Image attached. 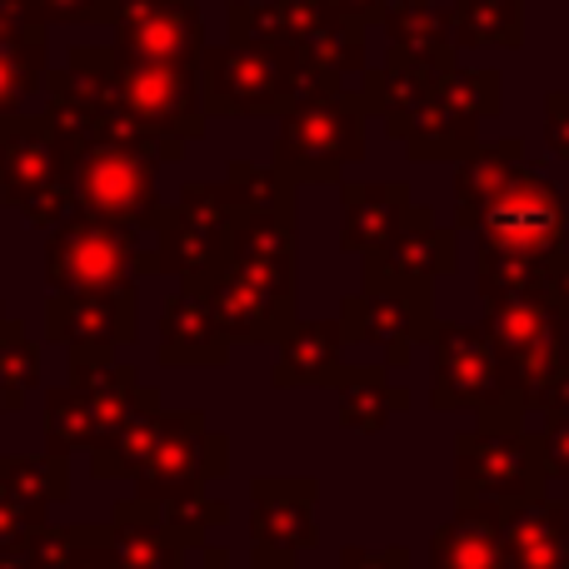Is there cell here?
Returning <instances> with one entry per match:
<instances>
[{
	"mask_svg": "<svg viewBox=\"0 0 569 569\" xmlns=\"http://www.w3.org/2000/svg\"><path fill=\"white\" fill-rule=\"evenodd\" d=\"M530 405L510 400L480 415L475 430L455 440V500H480L495 510H520L550 495L540 435L525 430Z\"/></svg>",
	"mask_w": 569,
	"mask_h": 569,
	"instance_id": "cell-1",
	"label": "cell"
},
{
	"mask_svg": "<svg viewBox=\"0 0 569 569\" xmlns=\"http://www.w3.org/2000/svg\"><path fill=\"white\" fill-rule=\"evenodd\" d=\"M110 100L156 140L160 160H180L186 140L206 130V100L190 66H166V60H136L110 56Z\"/></svg>",
	"mask_w": 569,
	"mask_h": 569,
	"instance_id": "cell-2",
	"label": "cell"
},
{
	"mask_svg": "<svg viewBox=\"0 0 569 569\" xmlns=\"http://www.w3.org/2000/svg\"><path fill=\"white\" fill-rule=\"evenodd\" d=\"M140 266L136 230L110 226L96 216H66L50 230L46 246V280L56 295H106V290H130Z\"/></svg>",
	"mask_w": 569,
	"mask_h": 569,
	"instance_id": "cell-3",
	"label": "cell"
},
{
	"mask_svg": "<svg viewBox=\"0 0 569 569\" xmlns=\"http://www.w3.org/2000/svg\"><path fill=\"white\" fill-rule=\"evenodd\" d=\"M0 200L50 230L70 216L66 156L46 120H26L20 110L0 116Z\"/></svg>",
	"mask_w": 569,
	"mask_h": 569,
	"instance_id": "cell-4",
	"label": "cell"
},
{
	"mask_svg": "<svg viewBox=\"0 0 569 569\" xmlns=\"http://www.w3.org/2000/svg\"><path fill=\"white\" fill-rule=\"evenodd\" d=\"M470 230H480L485 250L500 256H525V260H550L565 250V230H569V200L560 186L540 176V170L520 166L515 180L480 210Z\"/></svg>",
	"mask_w": 569,
	"mask_h": 569,
	"instance_id": "cell-5",
	"label": "cell"
},
{
	"mask_svg": "<svg viewBox=\"0 0 569 569\" xmlns=\"http://www.w3.org/2000/svg\"><path fill=\"white\" fill-rule=\"evenodd\" d=\"M525 400L510 380L500 345L490 330L480 325H445L435 330V390L430 405L435 410H495V405Z\"/></svg>",
	"mask_w": 569,
	"mask_h": 569,
	"instance_id": "cell-6",
	"label": "cell"
},
{
	"mask_svg": "<svg viewBox=\"0 0 569 569\" xmlns=\"http://www.w3.org/2000/svg\"><path fill=\"white\" fill-rule=\"evenodd\" d=\"M365 106L330 96L295 106L276 140V170L284 180H335L345 160L365 150Z\"/></svg>",
	"mask_w": 569,
	"mask_h": 569,
	"instance_id": "cell-7",
	"label": "cell"
},
{
	"mask_svg": "<svg viewBox=\"0 0 569 569\" xmlns=\"http://www.w3.org/2000/svg\"><path fill=\"white\" fill-rule=\"evenodd\" d=\"M226 470H230V440L226 435L210 430L196 410H176V415H166V430H160L146 470L136 475V495H146V500L200 495Z\"/></svg>",
	"mask_w": 569,
	"mask_h": 569,
	"instance_id": "cell-8",
	"label": "cell"
},
{
	"mask_svg": "<svg viewBox=\"0 0 569 569\" xmlns=\"http://www.w3.org/2000/svg\"><path fill=\"white\" fill-rule=\"evenodd\" d=\"M430 290H400V284H365L360 295L340 305V335L350 345L385 350V370L410 365L415 340H435Z\"/></svg>",
	"mask_w": 569,
	"mask_h": 569,
	"instance_id": "cell-9",
	"label": "cell"
},
{
	"mask_svg": "<svg viewBox=\"0 0 569 569\" xmlns=\"http://www.w3.org/2000/svg\"><path fill=\"white\" fill-rule=\"evenodd\" d=\"M490 335L500 345L510 380L520 395L550 385L569 370V335L565 315L550 300H500L490 305Z\"/></svg>",
	"mask_w": 569,
	"mask_h": 569,
	"instance_id": "cell-10",
	"label": "cell"
},
{
	"mask_svg": "<svg viewBox=\"0 0 569 569\" xmlns=\"http://www.w3.org/2000/svg\"><path fill=\"white\" fill-rule=\"evenodd\" d=\"M315 480H250V569H290L315 545Z\"/></svg>",
	"mask_w": 569,
	"mask_h": 569,
	"instance_id": "cell-11",
	"label": "cell"
},
{
	"mask_svg": "<svg viewBox=\"0 0 569 569\" xmlns=\"http://www.w3.org/2000/svg\"><path fill=\"white\" fill-rule=\"evenodd\" d=\"M110 20H116L120 56L166 60V66H190V70L206 56L196 0H120Z\"/></svg>",
	"mask_w": 569,
	"mask_h": 569,
	"instance_id": "cell-12",
	"label": "cell"
},
{
	"mask_svg": "<svg viewBox=\"0 0 569 569\" xmlns=\"http://www.w3.org/2000/svg\"><path fill=\"white\" fill-rule=\"evenodd\" d=\"M455 266V236L435 226L430 210H410L400 236L385 250L365 256V284H400V290H430L435 276Z\"/></svg>",
	"mask_w": 569,
	"mask_h": 569,
	"instance_id": "cell-13",
	"label": "cell"
},
{
	"mask_svg": "<svg viewBox=\"0 0 569 569\" xmlns=\"http://www.w3.org/2000/svg\"><path fill=\"white\" fill-rule=\"evenodd\" d=\"M46 335L66 350H116L136 340V290L56 295L46 310Z\"/></svg>",
	"mask_w": 569,
	"mask_h": 569,
	"instance_id": "cell-14",
	"label": "cell"
},
{
	"mask_svg": "<svg viewBox=\"0 0 569 569\" xmlns=\"http://www.w3.org/2000/svg\"><path fill=\"white\" fill-rule=\"evenodd\" d=\"M270 16L280 20L284 40H290V46L300 50L310 66L345 76V70H355L365 60L360 26H355V20H345L330 0H276V6H270Z\"/></svg>",
	"mask_w": 569,
	"mask_h": 569,
	"instance_id": "cell-15",
	"label": "cell"
},
{
	"mask_svg": "<svg viewBox=\"0 0 569 569\" xmlns=\"http://www.w3.org/2000/svg\"><path fill=\"white\" fill-rule=\"evenodd\" d=\"M110 555H116V569H190V545L160 520V500H146V495L116 505Z\"/></svg>",
	"mask_w": 569,
	"mask_h": 569,
	"instance_id": "cell-16",
	"label": "cell"
},
{
	"mask_svg": "<svg viewBox=\"0 0 569 569\" xmlns=\"http://www.w3.org/2000/svg\"><path fill=\"white\" fill-rule=\"evenodd\" d=\"M430 569H510L505 510L480 500H455V515L430 540Z\"/></svg>",
	"mask_w": 569,
	"mask_h": 569,
	"instance_id": "cell-17",
	"label": "cell"
},
{
	"mask_svg": "<svg viewBox=\"0 0 569 569\" xmlns=\"http://www.w3.org/2000/svg\"><path fill=\"white\" fill-rule=\"evenodd\" d=\"M505 555L510 569H569V505L545 495L505 510Z\"/></svg>",
	"mask_w": 569,
	"mask_h": 569,
	"instance_id": "cell-18",
	"label": "cell"
},
{
	"mask_svg": "<svg viewBox=\"0 0 569 569\" xmlns=\"http://www.w3.org/2000/svg\"><path fill=\"white\" fill-rule=\"evenodd\" d=\"M230 340L206 295L180 290L160 315V365H226Z\"/></svg>",
	"mask_w": 569,
	"mask_h": 569,
	"instance_id": "cell-19",
	"label": "cell"
},
{
	"mask_svg": "<svg viewBox=\"0 0 569 569\" xmlns=\"http://www.w3.org/2000/svg\"><path fill=\"white\" fill-rule=\"evenodd\" d=\"M160 430H166V410H160V395L150 385H140L130 415L120 420V430H110L100 445H90V475L96 480H136L146 470L150 450H156Z\"/></svg>",
	"mask_w": 569,
	"mask_h": 569,
	"instance_id": "cell-20",
	"label": "cell"
},
{
	"mask_svg": "<svg viewBox=\"0 0 569 569\" xmlns=\"http://www.w3.org/2000/svg\"><path fill=\"white\" fill-rule=\"evenodd\" d=\"M340 320L325 325V320H300L290 325V335H284L280 345V360H276V385L280 390H300V385H335L340 390L345 370L350 365L340 360Z\"/></svg>",
	"mask_w": 569,
	"mask_h": 569,
	"instance_id": "cell-21",
	"label": "cell"
},
{
	"mask_svg": "<svg viewBox=\"0 0 569 569\" xmlns=\"http://www.w3.org/2000/svg\"><path fill=\"white\" fill-rule=\"evenodd\" d=\"M410 220V190L405 186H345V250L375 256Z\"/></svg>",
	"mask_w": 569,
	"mask_h": 569,
	"instance_id": "cell-22",
	"label": "cell"
},
{
	"mask_svg": "<svg viewBox=\"0 0 569 569\" xmlns=\"http://www.w3.org/2000/svg\"><path fill=\"white\" fill-rule=\"evenodd\" d=\"M410 405V390L390 380L385 365H350L340 380V420L350 430H380Z\"/></svg>",
	"mask_w": 569,
	"mask_h": 569,
	"instance_id": "cell-23",
	"label": "cell"
},
{
	"mask_svg": "<svg viewBox=\"0 0 569 569\" xmlns=\"http://www.w3.org/2000/svg\"><path fill=\"white\" fill-rule=\"evenodd\" d=\"M0 490L40 525L46 520V505H60L70 490L66 450L50 445V455H16V460H0Z\"/></svg>",
	"mask_w": 569,
	"mask_h": 569,
	"instance_id": "cell-24",
	"label": "cell"
},
{
	"mask_svg": "<svg viewBox=\"0 0 569 569\" xmlns=\"http://www.w3.org/2000/svg\"><path fill=\"white\" fill-rule=\"evenodd\" d=\"M395 30V60H410V66H425L435 76L450 70V26L435 10V0H405L400 10L390 16Z\"/></svg>",
	"mask_w": 569,
	"mask_h": 569,
	"instance_id": "cell-25",
	"label": "cell"
},
{
	"mask_svg": "<svg viewBox=\"0 0 569 569\" xmlns=\"http://www.w3.org/2000/svg\"><path fill=\"white\" fill-rule=\"evenodd\" d=\"M46 86V40L36 30H0V116H16L30 90Z\"/></svg>",
	"mask_w": 569,
	"mask_h": 569,
	"instance_id": "cell-26",
	"label": "cell"
},
{
	"mask_svg": "<svg viewBox=\"0 0 569 569\" xmlns=\"http://www.w3.org/2000/svg\"><path fill=\"white\" fill-rule=\"evenodd\" d=\"M450 30L465 46H515L520 40V0H455Z\"/></svg>",
	"mask_w": 569,
	"mask_h": 569,
	"instance_id": "cell-27",
	"label": "cell"
},
{
	"mask_svg": "<svg viewBox=\"0 0 569 569\" xmlns=\"http://www.w3.org/2000/svg\"><path fill=\"white\" fill-rule=\"evenodd\" d=\"M36 385H40L36 340L26 335V325L20 320H6L0 325V405H6V410H20Z\"/></svg>",
	"mask_w": 569,
	"mask_h": 569,
	"instance_id": "cell-28",
	"label": "cell"
},
{
	"mask_svg": "<svg viewBox=\"0 0 569 569\" xmlns=\"http://www.w3.org/2000/svg\"><path fill=\"white\" fill-rule=\"evenodd\" d=\"M160 520L180 535L186 545H200L210 530H226L230 525V505L216 495H176V500H160Z\"/></svg>",
	"mask_w": 569,
	"mask_h": 569,
	"instance_id": "cell-29",
	"label": "cell"
},
{
	"mask_svg": "<svg viewBox=\"0 0 569 569\" xmlns=\"http://www.w3.org/2000/svg\"><path fill=\"white\" fill-rule=\"evenodd\" d=\"M46 425H50V445L56 450H80V445H96V425H90V410L80 400V390L60 385V390L46 395Z\"/></svg>",
	"mask_w": 569,
	"mask_h": 569,
	"instance_id": "cell-30",
	"label": "cell"
},
{
	"mask_svg": "<svg viewBox=\"0 0 569 569\" xmlns=\"http://www.w3.org/2000/svg\"><path fill=\"white\" fill-rule=\"evenodd\" d=\"M540 450H545V470H550V485H560L565 495L555 500L569 505V415H550L540 430Z\"/></svg>",
	"mask_w": 569,
	"mask_h": 569,
	"instance_id": "cell-31",
	"label": "cell"
},
{
	"mask_svg": "<svg viewBox=\"0 0 569 569\" xmlns=\"http://www.w3.org/2000/svg\"><path fill=\"white\" fill-rule=\"evenodd\" d=\"M40 20H110L120 0H30Z\"/></svg>",
	"mask_w": 569,
	"mask_h": 569,
	"instance_id": "cell-32",
	"label": "cell"
},
{
	"mask_svg": "<svg viewBox=\"0 0 569 569\" xmlns=\"http://www.w3.org/2000/svg\"><path fill=\"white\" fill-rule=\"evenodd\" d=\"M340 569H410V555H405V545H385V550H360V545H350V550L340 555Z\"/></svg>",
	"mask_w": 569,
	"mask_h": 569,
	"instance_id": "cell-33",
	"label": "cell"
},
{
	"mask_svg": "<svg viewBox=\"0 0 569 569\" xmlns=\"http://www.w3.org/2000/svg\"><path fill=\"white\" fill-rule=\"evenodd\" d=\"M525 405H530V410H540V415H569V370L555 375V380L540 385V390H530V395H525Z\"/></svg>",
	"mask_w": 569,
	"mask_h": 569,
	"instance_id": "cell-34",
	"label": "cell"
},
{
	"mask_svg": "<svg viewBox=\"0 0 569 569\" xmlns=\"http://www.w3.org/2000/svg\"><path fill=\"white\" fill-rule=\"evenodd\" d=\"M550 146L569 156V96H555L550 100Z\"/></svg>",
	"mask_w": 569,
	"mask_h": 569,
	"instance_id": "cell-35",
	"label": "cell"
},
{
	"mask_svg": "<svg viewBox=\"0 0 569 569\" xmlns=\"http://www.w3.org/2000/svg\"><path fill=\"white\" fill-rule=\"evenodd\" d=\"M335 10H340L345 20H355V26H365V20H380L385 16V0H330Z\"/></svg>",
	"mask_w": 569,
	"mask_h": 569,
	"instance_id": "cell-36",
	"label": "cell"
},
{
	"mask_svg": "<svg viewBox=\"0 0 569 569\" xmlns=\"http://www.w3.org/2000/svg\"><path fill=\"white\" fill-rule=\"evenodd\" d=\"M550 305L569 320V256L555 260V280H550Z\"/></svg>",
	"mask_w": 569,
	"mask_h": 569,
	"instance_id": "cell-37",
	"label": "cell"
},
{
	"mask_svg": "<svg viewBox=\"0 0 569 569\" xmlns=\"http://www.w3.org/2000/svg\"><path fill=\"white\" fill-rule=\"evenodd\" d=\"M70 569H116V555H110V540L96 545V550H86Z\"/></svg>",
	"mask_w": 569,
	"mask_h": 569,
	"instance_id": "cell-38",
	"label": "cell"
},
{
	"mask_svg": "<svg viewBox=\"0 0 569 569\" xmlns=\"http://www.w3.org/2000/svg\"><path fill=\"white\" fill-rule=\"evenodd\" d=\"M200 569H230V565H200Z\"/></svg>",
	"mask_w": 569,
	"mask_h": 569,
	"instance_id": "cell-39",
	"label": "cell"
},
{
	"mask_svg": "<svg viewBox=\"0 0 569 569\" xmlns=\"http://www.w3.org/2000/svg\"><path fill=\"white\" fill-rule=\"evenodd\" d=\"M0 325H6V315H0Z\"/></svg>",
	"mask_w": 569,
	"mask_h": 569,
	"instance_id": "cell-40",
	"label": "cell"
}]
</instances>
